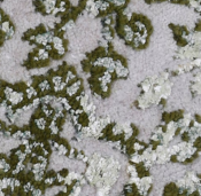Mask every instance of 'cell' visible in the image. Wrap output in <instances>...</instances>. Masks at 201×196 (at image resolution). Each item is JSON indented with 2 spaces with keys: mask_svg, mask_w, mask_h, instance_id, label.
Returning a JSON list of instances; mask_svg holds the SVG:
<instances>
[{
  "mask_svg": "<svg viewBox=\"0 0 201 196\" xmlns=\"http://www.w3.org/2000/svg\"><path fill=\"white\" fill-rule=\"evenodd\" d=\"M2 21V14H1V12H0V22Z\"/></svg>",
  "mask_w": 201,
  "mask_h": 196,
  "instance_id": "6da1fadb",
  "label": "cell"
}]
</instances>
